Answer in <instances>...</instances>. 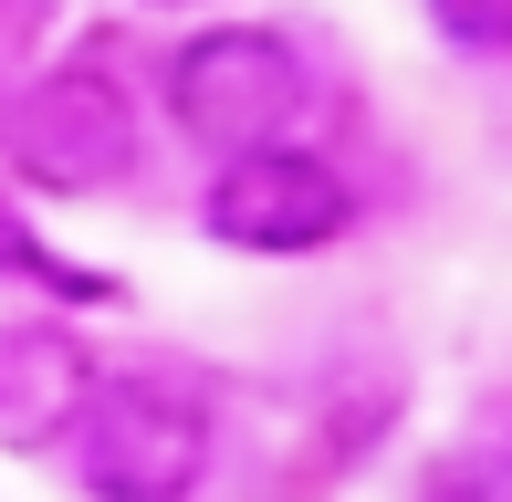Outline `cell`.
I'll use <instances>...</instances> for the list:
<instances>
[{
    "instance_id": "7a4b0ae2",
    "label": "cell",
    "mask_w": 512,
    "mask_h": 502,
    "mask_svg": "<svg viewBox=\"0 0 512 502\" xmlns=\"http://www.w3.org/2000/svg\"><path fill=\"white\" fill-rule=\"evenodd\" d=\"M74 492L84 502H189L209 482V450H220V429H209V398L157 367H115L95 398H84L74 419Z\"/></svg>"
},
{
    "instance_id": "3957f363",
    "label": "cell",
    "mask_w": 512,
    "mask_h": 502,
    "mask_svg": "<svg viewBox=\"0 0 512 502\" xmlns=\"http://www.w3.org/2000/svg\"><path fill=\"white\" fill-rule=\"evenodd\" d=\"M136 157H147V116L105 63H53L11 95L0 168L32 199H115L136 178Z\"/></svg>"
},
{
    "instance_id": "30bf717a",
    "label": "cell",
    "mask_w": 512,
    "mask_h": 502,
    "mask_svg": "<svg viewBox=\"0 0 512 502\" xmlns=\"http://www.w3.org/2000/svg\"><path fill=\"white\" fill-rule=\"evenodd\" d=\"M0 126H11V95H0Z\"/></svg>"
},
{
    "instance_id": "ba28073f",
    "label": "cell",
    "mask_w": 512,
    "mask_h": 502,
    "mask_svg": "<svg viewBox=\"0 0 512 502\" xmlns=\"http://www.w3.org/2000/svg\"><path fill=\"white\" fill-rule=\"evenodd\" d=\"M429 21L460 53H512V0H429Z\"/></svg>"
},
{
    "instance_id": "52a82bcc",
    "label": "cell",
    "mask_w": 512,
    "mask_h": 502,
    "mask_svg": "<svg viewBox=\"0 0 512 502\" xmlns=\"http://www.w3.org/2000/svg\"><path fill=\"white\" fill-rule=\"evenodd\" d=\"M0 262H11V272H32V283H42V293H63V304H115V283H105V272H74V262H53V251H42L32 231H21L11 210H0Z\"/></svg>"
},
{
    "instance_id": "9c48e42d",
    "label": "cell",
    "mask_w": 512,
    "mask_h": 502,
    "mask_svg": "<svg viewBox=\"0 0 512 502\" xmlns=\"http://www.w3.org/2000/svg\"><path fill=\"white\" fill-rule=\"evenodd\" d=\"M157 11H189V0H157Z\"/></svg>"
},
{
    "instance_id": "6da1fadb",
    "label": "cell",
    "mask_w": 512,
    "mask_h": 502,
    "mask_svg": "<svg viewBox=\"0 0 512 502\" xmlns=\"http://www.w3.org/2000/svg\"><path fill=\"white\" fill-rule=\"evenodd\" d=\"M157 105L199 157H251L314 116V63L283 21H199L157 74Z\"/></svg>"
},
{
    "instance_id": "277c9868",
    "label": "cell",
    "mask_w": 512,
    "mask_h": 502,
    "mask_svg": "<svg viewBox=\"0 0 512 502\" xmlns=\"http://www.w3.org/2000/svg\"><path fill=\"white\" fill-rule=\"evenodd\" d=\"M199 231H209V251H241V262H314L356 231V178L304 136L220 157L199 189Z\"/></svg>"
},
{
    "instance_id": "5b68a950",
    "label": "cell",
    "mask_w": 512,
    "mask_h": 502,
    "mask_svg": "<svg viewBox=\"0 0 512 502\" xmlns=\"http://www.w3.org/2000/svg\"><path fill=\"white\" fill-rule=\"evenodd\" d=\"M95 387H105V367H95L74 314H11L0 325V450L11 461L63 450Z\"/></svg>"
},
{
    "instance_id": "8992f818",
    "label": "cell",
    "mask_w": 512,
    "mask_h": 502,
    "mask_svg": "<svg viewBox=\"0 0 512 502\" xmlns=\"http://www.w3.org/2000/svg\"><path fill=\"white\" fill-rule=\"evenodd\" d=\"M418 502H512V429H481V440L439 450Z\"/></svg>"
}]
</instances>
